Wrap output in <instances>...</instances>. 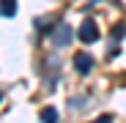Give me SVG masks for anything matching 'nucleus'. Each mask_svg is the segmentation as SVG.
<instances>
[{"label": "nucleus", "mask_w": 126, "mask_h": 123, "mask_svg": "<svg viewBox=\"0 0 126 123\" xmlns=\"http://www.w3.org/2000/svg\"><path fill=\"white\" fill-rule=\"evenodd\" d=\"M82 41H85V44H93V41L99 38V27H96V22L93 19H85V22L79 25V33H77Z\"/></svg>", "instance_id": "1"}, {"label": "nucleus", "mask_w": 126, "mask_h": 123, "mask_svg": "<svg viewBox=\"0 0 126 123\" xmlns=\"http://www.w3.org/2000/svg\"><path fill=\"white\" fill-rule=\"evenodd\" d=\"M52 33H55V36H52L55 47H66L69 41H71V30H69V25H60V27H55Z\"/></svg>", "instance_id": "2"}, {"label": "nucleus", "mask_w": 126, "mask_h": 123, "mask_svg": "<svg viewBox=\"0 0 126 123\" xmlns=\"http://www.w3.org/2000/svg\"><path fill=\"white\" fill-rule=\"evenodd\" d=\"M74 68H77L79 74H88V71L93 68V57H91V55H85V52L77 55V57H74Z\"/></svg>", "instance_id": "3"}, {"label": "nucleus", "mask_w": 126, "mask_h": 123, "mask_svg": "<svg viewBox=\"0 0 126 123\" xmlns=\"http://www.w3.org/2000/svg\"><path fill=\"white\" fill-rule=\"evenodd\" d=\"M0 14L3 16H14L16 14V0H0Z\"/></svg>", "instance_id": "4"}, {"label": "nucleus", "mask_w": 126, "mask_h": 123, "mask_svg": "<svg viewBox=\"0 0 126 123\" xmlns=\"http://www.w3.org/2000/svg\"><path fill=\"white\" fill-rule=\"evenodd\" d=\"M52 25H55V19H52V16H47V19H36V27L44 33V36H47V30H49Z\"/></svg>", "instance_id": "5"}, {"label": "nucleus", "mask_w": 126, "mask_h": 123, "mask_svg": "<svg viewBox=\"0 0 126 123\" xmlns=\"http://www.w3.org/2000/svg\"><path fill=\"white\" fill-rule=\"evenodd\" d=\"M41 118H44V120H49V123H52V120H55V118H58V112H55V109H52V107H47V109H44V112H41Z\"/></svg>", "instance_id": "6"}, {"label": "nucleus", "mask_w": 126, "mask_h": 123, "mask_svg": "<svg viewBox=\"0 0 126 123\" xmlns=\"http://www.w3.org/2000/svg\"><path fill=\"white\" fill-rule=\"evenodd\" d=\"M112 38H123V25H115V30H112Z\"/></svg>", "instance_id": "7"}]
</instances>
